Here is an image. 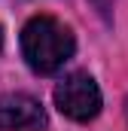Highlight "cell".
I'll use <instances>...</instances> for the list:
<instances>
[{
  "label": "cell",
  "mask_w": 128,
  "mask_h": 131,
  "mask_svg": "<svg viewBox=\"0 0 128 131\" xmlns=\"http://www.w3.org/2000/svg\"><path fill=\"white\" fill-rule=\"evenodd\" d=\"M89 3L95 6L104 18H110V12H113V3H116V0H89Z\"/></svg>",
  "instance_id": "277c9868"
},
{
  "label": "cell",
  "mask_w": 128,
  "mask_h": 131,
  "mask_svg": "<svg viewBox=\"0 0 128 131\" xmlns=\"http://www.w3.org/2000/svg\"><path fill=\"white\" fill-rule=\"evenodd\" d=\"M125 116H128V98H125Z\"/></svg>",
  "instance_id": "8992f818"
},
{
  "label": "cell",
  "mask_w": 128,
  "mask_h": 131,
  "mask_svg": "<svg viewBox=\"0 0 128 131\" xmlns=\"http://www.w3.org/2000/svg\"><path fill=\"white\" fill-rule=\"evenodd\" d=\"M0 49H3V25H0Z\"/></svg>",
  "instance_id": "5b68a950"
},
{
  "label": "cell",
  "mask_w": 128,
  "mask_h": 131,
  "mask_svg": "<svg viewBox=\"0 0 128 131\" xmlns=\"http://www.w3.org/2000/svg\"><path fill=\"white\" fill-rule=\"evenodd\" d=\"M52 98H55L58 113L64 119H70V122H92V119H98V113L104 107L101 85L95 82V76L89 70L67 73L61 82L55 85Z\"/></svg>",
  "instance_id": "7a4b0ae2"
},
{
  "label": "cell",
  "mask_w": 128,
  "mask_h": 131,
  "mask_svg": "<svg viewBox=\"0 0 128 131\" xmlns=\"http://www.w3.org/2000/svg\"><path fill=\"white\" fill-rule=\"evenodd\" d=\"M46 107L28 92H0V131H46Z\"/></svg>",
  "instance_id": "3957f363"
},
{
  "label": "cell",
  "mask_w": 128,
  "mask_h": 131,
  "mask_svg": "<svg viewBox=\"0 0 128 131\" xmlns=\"http://www.w3.org/2000/svg\"><path fill=\"white\" fill-rule=\"evenodd\" d=\"M22 58L40 76L58 73L76 52V37L73 31L55 15H31L22 28Z\"/></svg>",
  "instance_id": "6da1fadb"
}]
</instances>
